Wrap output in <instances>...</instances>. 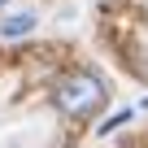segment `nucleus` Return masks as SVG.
Wrapping results in <instances>:
<instances>
[{
	"instance_id": "nucleus-1",
	"label": "nucleus",
	"mask_w": 148,
	"mask_h": 148,
	"mask_svg": "<svg viewBox=\"0 0 148 148\" xmlns=\"http://www.w3.org/2000/svg\"><path fill=\"white\" fill-rule=\"evenodd\" d=\"M48 100H52V109L61 118L87 122V118H96L109 105V83H105V74H96L92 65H74V70H65L61 79L48 87Z\"/></svg>"
},
{
	"instance_id": "nucleus-2",
	"label": "nucleus",
	"mask_w": 148,
	"mask_h": 148,
	"mask_svg": "<svg viewBox=\"0 0 148 148\" xmlns=\"http://www.w3.org/2000/svg\"><path fill=\"white\" fill-rule=\"evenodd\" d=\"M35 26H39V18H35L31 9H22V13H5V22H0V39H26Z\"/></svg>"
},
{
	"instance_id": "nucleus-4",
	"label": "nucleus",
	"mask_w": 148,
	"mask_h": 148,
	"mask_svg": "<svg viewBox=\"0 0 148 148\" xmlns=\"http://www.w3.org/2000/svg\"><path fill=\"white\" fill-rule=\"evenodd\" d=\"M139 109H148V96H144V100H139Z\"/></svg>"
},
{
	"instance_id": "nucleus-3",
	"label": "nucleus",
	"mask_w": 148,
	"mask_h": 148,
	"mask_svg": "<svg viewBox=\"0 0 148 148\" xmlns=\"http://www.w3.org/2000/svg\"><path fill=\"white\" fill-rule=\"evenodd\" d=\"M131 118H135V109H118V113H109V118H105V122L96 126V135H113V131H122V126H126Z\"/></svg>"
},
{
	"instance_id": "nucleus-5",
	"label": "nucleus",
	"mask_w": 148,
	"mask_h": 148,
	"mask_svg": "<svg viewBox=\"0 0 148 148\" xmlns=\"http://www.w3.org/2000/svg\"><path fill=\"white\" fill-rule=\"evenodd\" d=\"M5 5H9V0H0V9H5Z\"/></svg>"
}]
</instances>
